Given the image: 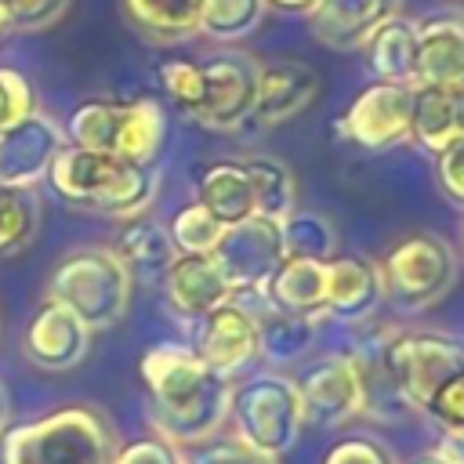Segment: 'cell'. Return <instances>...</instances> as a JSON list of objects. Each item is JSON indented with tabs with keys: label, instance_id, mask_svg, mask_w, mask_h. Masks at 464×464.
<instances>
[{
	"label": "cell",
	"instance_id": "obj_36",
	"mask_svg": "<svg viewBox=\"0 0 464 464\" xmlns=\"http://www.w3.org/2000/svg\"><path fill=\"white\" fill-rule=\"evenodd\" d=\"M7 11H11V25L14 33H40V29H51L72 0H4Z\"/></svg>",
	"mask_w": 464,
	"mask_h": 464
},
{
	"label": "cell",
	"instance_id": "obj_15",
	"mask_svg": "<svg viewBox=\"0 0 464 464\" xmlns=\"http://www.w3.org/2000/svg\"><path fill=\"white\" fill-rule=\"evenodd\" d=\"M87 348H91V330L58 301H44L29 315L25 334H22L25 359L36 370H51V373L80 366Z\"/></svg>",
	"mask_w": 464,
	"mask_h": 464
},
{
	"label": "cell",
	"instance_id": "obj_7",
	"mask_svg": "<svg viewBox=\"0 0 464 464\" xmlns=\"http://www.w3.org/2000/svg\"><path fill=\"white\" fill-rule=\"evenodd\" d=\"M377 268H381L384 297H392L402 312H420L450 294L460 265H457L453 246L442 236L410 232L384 254Z\"/></svg>",
	"mask_w": 464,
	"mask_h": 464
},
{
	"label": "cell",
	"instance_id": "obj_37",
	"mask_svg": "<svg viewBox=\"0 0 464 464\" xmlns=\"http://www.w3.org/2000/svg\"><path fill=\"white\" fill-rule=\"evenodd\" d=\"M435 181H439V192L457 210H464V134L453 138L442 152H435Z\"/></svg>",
	"mask_w": 464,
	"mask_h": 464
},
{
	"label": "cell",
	"instance_id": "obj_4",
	"mask_svg": "<svg viewBox=\"0 0 464 464\" xmlns=\"http://www.w3.org/2000/svg\"><path fill=\"white\" fill-rule=\"evenodd\" d=\"M134 279L112 246H76L47 276V301L65 304L91 334L116 326L130 308Z\"/></svg>",
	"mask_w": 464,
	"mask_h": 464
},
{
	"label": "cell",
	"instance_id": "obj_44",
	"mask_svg": "<svg viewBox=\"0 0 464 464\" xmlns=\"http://www.w3.org/2000/svg\"><path fill=\"white\" fill-rule=\"evenodd\" d=\"M11 33H14V25H11V11H7V4L0 0V40L11 36Z\"/></svg>",
	"mask_w": 464,
	"mask_h": 464
},
{
	"label": "cell",
	"instance_id": "obj_24",
	"mask_svg": "<svg viewBox=\"0 0 464 464\" xmlns=\"http://www.w3.org/2000/svg\"><path fill=\"white\" fill-rule=\"evenodd\" d=\"M366 51V69L373 80H392V83H410L417 72V22L392 14L381 22L370 40L362 44Z\"/></svg>",
	"mask_w": 464,
	"mask_h": 464
},
{
	"label": "cell",
	"instance_id": "obj_1",
	"mask_svg": "<svg viewBox=\"0 0 464 464\" xmlns=\"http://www.w3.org/2000/svg\"><path fill=\"white\" fill-rule=\"evenodd\" d=\"M138 373L149 395V417L156 424V435L170 439L174 446L207 442V435H214L228 417L232 381L214 373L192 352V344H152L141 355Z\"/></svg>",
	"mask_w": 464,
	"mask_h": 464
},
{
	"label": "cell",
	"instance_id": "obj_16",
	"mask_svg": "<svg viewBox=\"0 0 464 464\" xmlns=\"http://www.w3.org/2000/svg\"><path fill=\"white\" fill-rule=\"evenodd\" d=\"M413 87L464 91V11H435L417 22Z\"/></svg>",
	"mask_w": 464,
	"mask_h": 464
},
{
	"label": "cell",
	"instance_id": "obj_41",
	"mask_svg": "<svg viewBox=\"0 0 464 464\" xmlns=\"http://www.w3.org/2000/svg\"><path fill=\"white\" fill-rule=\"evenodd\" d=\"M265 7H276L286 14H312L319 7V0H265Z\"/></svg>",
	"mask_w": 464,
	"mask_h": 464
},
{
	"label": "cell",
	"instance_id": "obj_5",
	"mask_svg": "<svg viewBox=\"0 0 464 464\" xmlns=\"http://www.w3.org/2000/svg\"><path fill=\"white\" fill-rule=\"evenodd\" d=\"M464 370V337L439 330H406L384 341L381 373L388 388L413 410H428L435 392Z\"/></svg>",
	"mask_w": 464,
	"mask_h": 464
},
{
	"label": "cell",
	"instance_id": "obj_21",
	"mask_svg": "<svg viewBox=\"0 0 464 464\" xmlns=\"http://www.w3.org/2000/svg\"><path fill=\"white\" fill-rule=\"evenodd\" d=\"M196 203L214 214L225 228L254 214V192L243 160H214L196 178Z\"/></svg>",
	"mask_w": 464,
	"mask_h": 464
},
{
	"label": "cell",
	"instance_id": "obj_20",
	"mask_svg": "<svg viewBox=\"0 0 464 464\" xmlns=\"http://www.w3.org/2000/svg\"><path fill=\"white\" fill-rule=\"evenodd\" d=\"M265 301L272 308L319 319L326 315V261L283 257L265 283Z\"/></svg>",
	"mask_w": 464,
	"mask_h": 464
},
{
	"label": "cell",
	"instance_id": "obj_26",
	"mask_svg": "<svg viewBox=\"0 0 464 464\" xmlns=\"http://www.w3.org/2000/svg\"><path fill=\"white\" fill-rule=\"evenodd\" d=\"M167 141V112L156 98H120L112 152L130 163H152Z\"/></svg>",
	"mask_w": 464,
	"mask_h": 464
},
{
	"label": "cell",
	"instance_id": "obj_33",
	"mask_svg": "<svg viewBox=\"0 0 464 464\" xmlns=\"http://www.w3.org/2000/svg\"><path fill=\"white\" fill-rule=\"evenodd\" d=\"M156 83L163 87V94L188 116L199 102V62H185V58H170L156 69Z\"/></svg>",
	"mask_w": 464,
	"mask_h": 464
},
{
	"label": "cell",
	"instance_id": "obj_19",
	"mask_svg": "<svg viewBox=\"0 0 464 464\" xmlns=\"http://www.w3.org/2000/svg\"><path fill=\"white\" fill-rule=\"evenodd\" d=\"M402 0H319L312 18V36L334 51H355L370 40V33L399 14Z\"/></svg>",
	"mask_w": 464,
	"mask_h": 464
},
{
	"label": "cell",
	"instance_id": "obj_8",
	"mask_svg": "<svg viewBox=\"0 0 464 464\" xmlns=\"http://www.w3.org/2000/svg\"><path fill=\"white\" fill-rule=\"evenodd\" d=\"M257 94V62L243 51H221L199 62V102L188 112L207 130H236L250 120Z\"/></svg>",
	"mask_w": 464,
	"mask_h": 464
},
{
	"label": "cell",
	"instance_id": "obj_34",
	"mask_svg": "<svg viewBox=\"0 0 464 464\" xmlns=\"http://www.w3.org/2000/svg\"><path fill=\"white\" fill-rule=\"evenodd\" d=\"M36 87L22 69L0 65V130L29 112H36Z\"/></svg>",
	"mask_w": 464,
	"mask_h": 464
},
{
	"label": "cell",
	"instance_id": "obj_6",
	"mask_svg": "<svg viewBox=\"0 0 464 464\" xmlns=\"http://www.w3.org/2000/svg\"><path fill=\"white\" fill-rule=\"evenodd\" d=\"M228 413L236 420V439L250 442L254 450H261L268 457L294 450L301 424H304L297 384L283 373L246 377L239 388H232Z\"/></svg>",
	"mask_w": 464,
	"mask_h": 464
},
{
	"label": "cell",
	"instance_id": "obj_43",
	"mask_svg": "<svg viewBox=\"0 0 464 464\" xmlns=\"http://www.w3.org/2000/svg\"><path fill=\"white\" fill-rule=\"evenodd\" d=\"M7 420H11V395H7V388L0 384V439H4V431H7Z\"/></svg>",
	"mask_w": 464,
	"mask_h": 464
},
{
	"label": "cell",
	"instance_id": "obj_39",
	"mask_svg": "<svg viewBox=\"0 0 464 464\" xmlns=\"http://www.w3.org/2000/svg\"><path fill=\"white\" fill-rule=\"evenodd\" d=\"M323 464H395V457L370 435H348L326 450Z\"/></svg>",
	"mask_w": 464,
	"mask_h": 464
},
{
	"label": "cell",
	"instance_id": "obj_38",
	"mask_svg": "<svg viewBox=\"0 0 464 464\" xmlns=\"http://www.w3.org/2000/svg\"><path fill=\"white\" fill-rule=\"evenodd\" d=\"M112 464H185L181 450L163 435H141L116 450Z\"/></svg>",
	"mask_w": 464,
	"mask_h": 464
},
{
	"label": "cell",
	"instance_id": "obj_10",
	"mask_svg": "<svg viewBox=\"0 0 464 464\" xmlns=\"http://www.w3.org/2000/svg\"><path fill=\"white\" fill-rule=\"evenodd\" d=\"M294 384L301 395L304 420H315L326 428L352 420L355 413H362V406L370 399L366 370L355 355H326V359L304 366Z\"/></svg>",
	"mask_w": 464,
	"mask_h": 464
},
{
	"label": "cell",
	"instance_id": "obj_12",
	"mask_svg": "<svg viewBox=\"0 0 464 464\" xmlns=\"http://www.w3.org/2000/svg\"><path fill=\"white\" fill-rule=\"evenodd\" d=\"M192 352L221 377H236L243 373L257 355V312L243 301L232 297L225 304H218L214 312H207L203 319L192 323Z\"/></svg>",
	"mask_w": 464,
	"mask_h": 464
},
{
	"label": "cell",
	"instance_id": "obj_3",
	"mask_svg": "<svg viewBox=\"0 0 464 464\" xmlns=\"http://www.w3.org/2000/svg\"><path fill=\"white\" fill-rule=\"evenodd\" d=\"M120 442L94 406H58L0 439V464H112Z\"/></svg>",
	"mask_w": 464,
	"mask_h": 464
},
{
	"label": "cell",
	"instance_id": "obj_35",
	"mask_svg": "<svg viewBox=\"0 0 464 464\" xmlns=\"http://www.w3.org/2000/svg\"><path fill=\"white\" fill-rule=\"evenodd\" d=\"M185 464H276V457H268L232 435V439H218V442H199V450L192 457H185Z\"/></svg>",
	"mask_w": 464,
	"mask_h": 464
},
{
	"label": "cell",
	"instance_id": "obj_42",
	"mask_svg": "<svg viewBox=\"0 0 464 464\" xmlns=\"http://www.w3.org/2000/svg\"><path fill=\"white\" fill-rule=\"evenodd\" d=\"M410 464H453V460H450V457H446V453H442V450L435 446V450H428V453H420V457H413Z\"/></svg>",
	"mask_w": 464,
	"mask_h": 464
},
{
	"label": "cell",
	"instance_id": "obj_40",
	"mask_svg": "<svg viewBox=\"0 0 464 464\" xmlns=\"http://www.w3.org/2000/svg\"><path fill=\"white\" fill-rule=\"evenodd\" d=\"M424 413H428L442 431H446V428H464V370L453 373V377L435 392V399L428 402Z\"/></svg>",
	"mask_w": 464,
	"mask_h": 464
},
{
	"label": "cell",
	"instance_id": "obj_9",
	"mask_svg": "<svg viewBox=\"0 0 464 464\" xmlns=\"http://www.w3.org/2000/svg\"><path fill=\"white\" fill-rule=\"evenodd\" d=\"M410 123H413V87L392 83V80H373L341 112L337 134L366 152H388V149L410 141Z\"/></svg>",
	"mask_w": 464,
	"mask_h": 464
},
{
	"label": "cell",
	"instance_id": "obj_22",
	"mask_svg": "<svg viewBox=\"0 0 464 464\" xmlns=\"http://www.w3.org/2000/svg\"><path fill=\"white\" fill-rule=\"evenodd\" d=\"M112 254L127 265L130 279H163V272L178 250L170 243L167 225H160L149 214H134V218H123Z\"/></svg>",
	"mask_w": 464,
	"mask_h": 464
},
{
	"label": "cell",
	"instance_id": "obj_14",
	"mask_svg": "<svg viewBox=\"0 0 464 464\" xmlns=\"http://www.w3.org/2000/svg\"><path fill=\"white\" fill-rule=\"evenodd\" d=\"M160 283H163L167 308L185 323H196L218 304L236 297V286L228 283L214 254H174Z\"/></svg>",
	"mask_w": 464,
	"mask_h": 464
},
{
	"label": "cell",
	"instance_id": "obj_13",
	"mask_svg": "<svg viewBox=\"0 0 464 464\" xmlns=\"http://www.w3.org/2000/svg\"><path fill=\"white\" fill-rule=\"evenodd\" d=\"M65 145V130L40 109L7 123L0 130V185L36 188Z\"/></svg>",
	"mask_w": 464,
	"mask_h": 464
},
{
	"label": "cell",
	"instance_id": "obj_32",
	"mask_svg": "<svg viewBox=\"0 0 464 464\" xmlns=\"http://www.w3.org/2000/svg\"><path fill=\"white\" fill-rule=\"evenodd\" d=\"M167 232H170V243L178 254H214L225 225L214 214H207L199 203H188L170 218Z\"/></svg>",
	"mask_w": 464,
	"mask_h": 464
},
{
	"label": "cell",
	"instance_id": "obj_23",
	"mask_svg": "<svg viewBox=\"0 0 464 464\" xmlns=\"http://www.w3.org/2000/svg\"><path fill=\"white\" fill-rule=\"evenodd\" d=\"M464 134V91L446 87H413V123L410 141L424 152H442L453 138Z\"/></svg>",
	"mask_w": 464,
	"mask_h": 464
},
{
	"label": "cell",
	"instance_id": "obj_18",
	"mask_svg": "<svg viewBox=\"0 0 464 464\" xmlns=\"http://www.w3.org/2000/svg\"><path fill=\"white\" fill-rule=\"evenodd\" d=\"M384 297L381 268L362 254H334L326 261V315L344 323H362L377 312Z\"/></svg>",
	"mask_w": 464,
	"mask_h": 464
},
{
	"label": "cell",
	"instance_id": "obj_31",
	"mask_svg": "<svg viewBox=\"0 0 464 464\" xmlns=\"http://www.w3.org/2000/svg\"><path fill=\"white\" fill-rule=\"evenodd\" d=\"M265 18V0H203L199 33L221 44L250 36Z\"/></svg>",
	"mask_w": 464,
	"mask_h": 464
},
{
	"label": "cell",
	"instance_id": "obj_30",
	"mask_svg": "<svg viewBox=\"0 0 464 464\" xmlns=\"http://www.w3.org/2000/svg\"><path fill=\"white\" fill-rule=\"evenodd\" d=\"M283 254L304 261H330L337 254V228L319 210H290L283 221Z\"/></svg>",
	"mask_w": 464,
	"mask_h": 464
},
{
	"label": "cell",
	"instance_id": "obj_29",
	"mask_svg": "<svg viewBox=\"0 0 464 464\" xmlns=\"http://www.w3.org/2000/svg\"><path fill=\"white\" fill-rule=\"evenodd\" d=\"M44 203L29 185H0V261L22 254L40 232Z\"/></svg>",
	"mask_w": 464,
	"mask_h": 464
},
{
	"label": "cell",
	"instance_id": "obj_28",
	"mask_svg": "<svg viewBox=\"0 0 464 464\" xmlns=\"http://www.w3.org/2000/svg\"><path fill=\"white\" fill-rule=\"evenodd\" d=\"M250 192H254V214L283 221L297 207V181L294 170L276 156H246L243 160Z\"/></svg>",
	"mask_w": 464,
	"mask_h": 464
},
{
	"label": "cell",
	"instance_id": "obj_11",
	"mask_svg": "<svg viewBox=\"0 0 464 464\" xmlns=\"http://www.w3.org/2000/svg\"><path fill=\"white\" fill-rule=\"evenodd\" d=\"M214 257L218 265L225 268L228 283L236 286V297L239 294H261L265 297V283L268 276L279 268V261L286 257L283 254V228L279 221L272 218H261V214H250L246 221L239 225H228L214 246ZM268 304V301H265Z\"/></svg>",
	"mask_w": 464,
	"mask_h": 464
},
{
	"label": "cell",
	"instance_id": "obj_17",
	"mask_svg": "<svg viewBox=\"0 0 464 464\" xmlns=\"http://www.w3.org/2000/svg\"><path fill=\"white\" fill-rule=\"evenodd\" d=\"M319 94V72L297 58H279L268 65H257V94L250 120L261 127H279L294 116H301L312 98Z\"/></svg>",
	"mask_w": 464,
	"mask_h": 464
},
{
	"label": "cell",
	"instance_id": "obj_2",
	"mask_svg": "<svg viewBox=\"0 0 464 464\" xmlns=\"http://www.w3.org/2000/svg\"><path fill=\"white\" fill-rule=\"evenodd\" d=\"M47 181L54 196L65 199L69 207L120 221L145 214L160 188L152 163H130L116 152L80 149V145H65L58 152V160L47 170Z\"/></svg>",
	"mask_w": 464,
	"mask_h": 464
},
{
	"label": "cell",
	"instance_id": "obj_27",
	"mask_svg": "<svg viewBox=\"0 0 464 464\" xmlns=\"http://www.w3.org/2000/svg\"><path fill=\"white\" fill-rule=\"evenodd\" d=\"M315 341V319L265 304L257 315V348L268 362H297Z\"/></svg>",
	"mask_w": 464,
	"mask_h": 464
},
{
	"label": "cell",
	"instance_id": "obj_25",
	"mask_svg": "<svg viewBox=\"0 0 464 464\" xmlns=\"http://www.w3.org/2000/svg\"><path fill=\"white\" fill-rule=\"evenodd\" d=\"M130 29L149 44H181L199 33L203 0H120Z\"/></svg>",
	"mask_w": 464,
	"mask_h": 464
}]
</instances>
